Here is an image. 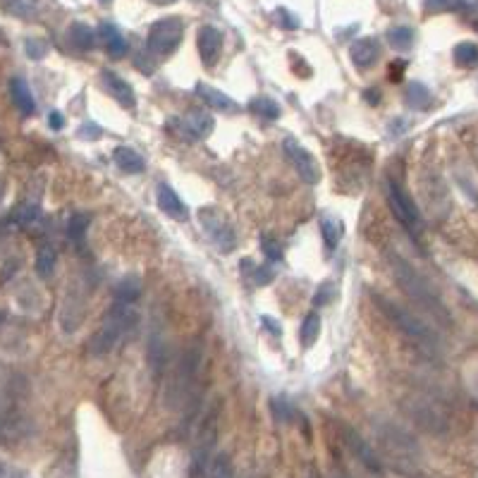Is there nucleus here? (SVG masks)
Wrapping results in <instances>:
<instances>
[{
    "label": "nucleus",
    "instance_id": "19",
    "mask_svg": "<svg viewBox=\"0 0 478 478\" xmlns=\"http://www.w3.org/2000/svg\"><path fill=\"white\" fill-rule=\"evenodd\" d=\"M320 232H323V241L328 246V251L337 249V244L342 241L344 234V222L332 213H323L320 215Z\"/></svg>",
    "mask_w": 478,
    "mask_h": 478
},
{
    "label": "nucleus",
    "instance_id": "1",
    "mask_svg": "<svg viewBox=\"0 0 478 478\" xmlns=\"http://www.w3.org/2000/svg\"><path fill=\"white\" fill-rule=\"evenodd\" d=\"M390 264H392V273H395L399 287H402V290L407 292L418 306H423L425 311H430L440 320L442 318L447 320V311H445V304L440 301V297H438V292L425 283V280L407 264V261L399 259V256H390Z\"/></svg>",
    "mask_w": 478,
    "mask_h": 478
},
{
    "label": "nucleus",
    "instance_id": "11",
    "mask_svg": "<svg viewBox=\"0 0 478 478\" xmlns=\"http://www.w3.org/2000/svg\"><path fill=\"white\" fill-rule=\"evenodd\" d=\"M196 48H199L201 63H204L206 67H213L222 53V31L218 27H213V24L201 27L199 34H196Z\"/></svg>",
    "mask_w": 478,
    "mask_h": 478
},
{
    "label": "nucleus",
    "instance_id": "30",
    "mask_svg": "<svg viewBox=\"0 0 478 478\" xmlns=\"http://www.w3.org/2000/svg\"><path fill=\"white\" fill-rule=\"evenodd\" d=\"M24 50H27V55H29V60H41V58L48 53V43L43 41V38H27L24 41Z\"/></svg>",
    "mask_w": 478,
    "mask_h": 478
},
{
    "label": "nucleus",
    "instance_id": "33",
    "mask_svg": "<svg viewBox=\"0 0 478 478\" xmlns=\"http://www.w3.org/2000/svg\"><path fill=\"white\" fill-rule=\"evenodd\" d=\"M271 409H273L275 421H278V423H287V421H290V418H292V407L285 402V399H273V402H271Z\"/></svg>",
    "mask_w": 478,
    "mask_h": 478
},
{
    "label": "nucleus",
    "instance_id": "40",
    "mask_svg": "<svg viewBox=\"0 0 478 478\" xmlns=\"http://www.w3.org/2000/svg\"><path fill=\"white\" fill-rule=\"evenodd\" d=\"M404 70H407V60H397L395 65H390V80L392 82H402Z\"/></svg>",
    "mask_w": 478,
    "mask_h": 478
},
{
    "label": "nucleus",
    "instance_id": "10",
    "mask_svg": "<svg viewBox=\"0 0 478 478\" xmlns=\"http://www.w3.org/2000/svg\"><path fill=\"white\" fill-rule=\"evenodd\" d=\"M381 53H383V45L378 38H373V36L357 38V41L349 45V60L359 72L371 70L373 65L381 60Z\"/></svg>",
    "mask_w": 478,
    "mask_h": 478
},
{
    "label": "nucleus",
    "instance_id": "36",
    "mask_svg": "<svg viewBox=\"0 0 478 478\" xmlns=\"http://www.w3.org/2000/svg\"><path fill=\"white\" fill-rule=\"evenodd\" d=\"M332 299H335V283H323V285H320L318 294L313 297V306H323V304H328V301H332Z\"/></svg>",
    "mask_w": 478,
    "mask_h": 478
},
{
    "label": "nucleus",
    "instance_id": "31",
    "mask_svg": "<svg viewBox=\"0 0 478 478\" xmlns=\"http://www.w3.org/2000/svg\"><path fill=\"white\" fill-rule=\"evenodd\" d=\"M275 19H278V24L283 29H299V17L294 15V12H290L287 8H278L275 10Z\"/></svg>",
    "mask_w": 478,
    "mask_h": 478
},
{
    "label": "nucleus",
    "instance_id": "21",
    "mask_svg": "<svg viewBox=\"0 0 478 478\" xmlns=\"http://www.w3.org/2000/svg\"><path fill=\"white\" fill-rule=\"evenodd\" d=\"M388 45L390 48L399 50V53H404V50H411L414 48V41H416V31L411 27H404V24H399V27H392L388 34Z\"/></svg>",
    "mask_w": 478,
    "mask_h": 478
},
{
    "label": "nucleus",
    "instance_id": "43",
    "mask_svg": "<svg viewBox=\"0 0 478 478\" xmlns=\"http://www.w3.org/2000/svg\"><path fill=\"white\" fill-rule=\"evenodd\" d=\"M151 3H156V5H173L175 0H151Z\"/></svg>",
    "mask_w": 478,
    "mask_h": 478
},
{
    "label": "nucleus",
    "instance_id": "17",
    "mask_svg": "<svg viewBox=\"0 0 478 478\" xmlns=\"http://www.w3.org/2000/svg\"><path fill=\"white\" fill-rule=\"evenodd\" d=\"M10 94H12V101H15V106H17L19 113H22V115H34L36 103H34V96H31V89H29L27 80H22V77H12Z\"/></svg>",
    "mask_w": 478,
    "mask_h": 478
},
{
    "label": "nucleus",
    "instance_id": "16",
    "mask_svg": "<svg viewBox=\"0 0 478 478\" xmlns=\"http://www.w3.org/2000/svg\"><path fill=\"white\" fill-rule=\"evenodd\" d=\"M113 161H115V165L127 175H136V173H143V170H146L143 156L136 148H129V146H117L113 153Z\"/></svg>",
    "mask_w": 478,
    "mask_h": 478
},
{
    "label": "nucleus",
    "instance_id": "14",
    "mask_svg": "<svg viewBox=\"0 0 478 478\" xmlns=\"http://www.w3.org/2000/svg\"><path fill=\"white\" fill-rule=\"evenodd\" d=\"M96 34L101 36L103 43H106L108 55H113V58H124V55H127L129 43H127V38L122 36V31L117 29L113 22H101V24H98Z\"/></svg>",
    "mask_w": 478,
    "mask_h": 478
},
{
    "label": "nucleus",
    "instance_id": "25",
    "mask_svg": "<svg viewBox=\"0 0 478 478\" xmlns=\"http://www.w3.org/2000/svg\"><path fill=\"white\" fill-rule=\"evenodd\" d=\"M241 266L249 268V271H244V273L249 275V280H251L254 285H259V287H264V285L273 283V280H275V271H273L271 266H264V268H261V266L254 264L251 259H244V261H241Z\"/></svg>",
    "mask_w": 478,
    "mask_h": 478
},
{
    "label": "nucleus",
    "instance_id": "35",
    "mask_svg": "<svg viewBox=\"0 0 478 478\" xmlns=\"http://www.w3.org/2000/svg\"><path fill=\"white\" fill-rule=\"evenodd\" d=\"M227 464H230V462H227V455H218L215 460L211 457V464H208L211 469H208V471H211L213 476H232V469L227 467Z\"/></svg>",
    "mask_w": 478,
    "mask_h": 478
},
{
    "label": "nucleus",
    "instance_id": "44",
    "mask_svg": "<svg viewBox=\"0 0 478 478\" xmlns=\"http://www.w3.org/2000/svg\"><path fill=\"white\" fill-rule=\"evenodd\" d=\"M101 3H113V0H101Z\"/></svg>",
    "mask_w": 478,
    "mask_h": 478
},
{
    "label": "nucleus",
    "instance_id": "13",
    "mask_svg": "<svg viewBox=\"0 0 478 478\" xmlns=\"http://www.w3.org/2000/svg\"><path fill=\"white\" fill-rule=\"evenodd\" d=\"M196 96H199L208 108L218 110V113H239V103L237 101H232V98L227 94H222L220 89L208 87L206 82L196 84Z\"/></svg>",
    "mask_w": 478,
    "mask_h": 478
},
{
    "label": "nucleus",
    "instance_id": "22",
    "mask_svg": "<svg viewBox=\"0 0 478 478\" xmlns=\"http://www.w3.org/2000/svg\"><path fill=\"white\" fill-rule=\"evenodd\" d=\"M141 294V280L136 275H127L122 278L115 287V301H122V304H134Z\"/></svg>",
    "mask_w": 478,
    "mask_h": 478
},
{
    "label": "nucleus",
    "instance_id": "15",
    "mask_svg": "<svg viewBox=\"0 0 478 478\" xmlns=\"http://www.w3.org/2000/svg\"><path fill=\"white\" fill-rule=\"evenodd\" d=\"M156 199H158V208L170 218H178V220H185L187 218V206L182 204L180 194L175 192L170 185H158V192H156Z\"/></svg>",
    "mask_w": 478,
    "mask_h": 478
},
{
    "label": "nucleus",
    "instance_id": "27",
    "mask_svg": "<svg viewBox=\"0 0 478 478\" xmlns=\"http://www.w3.org/2000/svg\"><path fill=\"white\" fill-rule=\"evenodd\" d=\"M455 60L462 67H474L478 60V48L474 41H462L455 45Z\"/></svg>",
    "mask_w": 478,
    "mask_h": 478
},
{
    "label": "nucleus",
    "instance_id": "7",
    "mask_svg": "<svg viewBox=\"0 0 478 478\" xmlns=\"http://www.w3.org/2000/svg\"><path fill=\"white\" fill-rule=\"evenodd\" d=\"M199 220H201V225L206 227V232H208V237L213 239V244L218 246L222 254L232 251L234 230H232L230 222L225 220V215H222L220 211H215V208H201Z\"/></svg>",
    "mask_w": 478,
    "mask_h": 478
},
{
    "label": "nucleus",
    "instance_id": "38",
    "mask_svg": "<svg viewBox=\"0 0 478 478\" xmlns=\"http://www.w3.org/2000/svg\"><path fill=\"white\" fill-rule=\"evenodd\" d=\"M17 222H22V225H29L31 220H36L38 218V206H22V208H17Z\"/></svg>",
    "mask_w": 478,
    "mask_h": 478
},
{
    "label": "nucleus",
    "instance_id": "5",
    "mask_svg": "<svg viewBox=\"0 0 478 478\" xmlns=\"http://www.w3.org/2000/svg\"><path fill=\"white\" fill-rule=\"evenodd\" d=\"M283 148H285L287 161L292 163L294 173H297L304 182H309V185H318L320 182V165H318V161L313 158L311 151L301 146L294 136H287V139L283 141Z\"/></svg>",
    "mask_w": 478,
    "mask_h": 478
},
{
    "label": "nucleus",
    "instance_id": "39",
    "mask_svg": "<svg viewBox=\"0 0 478 478\" xmlns=\"http://www.w3.org/2000/svg\"><path fill=\"white\" fill-rule=\"evenodd\" d=\"M48 124L53 132H60V129H65V124H67V120H65V115L60 113V110H53V113L48 115Z\"/></svg>",
    "mask_w": 478,
    "mask_h": 478
},
{
    "label": "nucleus",
    "instance_id": "18",
    "mask_svg": "<svg viewBox=\"0 0 478 478\" xmlns=\"http://www.w3.org/2000/svg\"><path fill=\"white\" fill-rule=\"evenodd\" d=\"M404 103L411 108V110H425L430 108V103H433V94H430V89L425 87L423 82H407V87H404Z\"/></svg>",
    "mask_w": 478,
    "mask_h": 478
},
{
    "label": "nucleus",
    "instance_id": "2",
    "mask_svg": "<svg viewBox=\"0 0 478 478\" xmlns=\"http://www.w3.org/2000/svg\"><path fill=\"white\" fill-rule=\"evenodd\" d=\"M134 325H136V313L132 311V304H122V301H117L106 316L103 328L91 337L89 352L96 357H103V354H108V352H113L115 347L127 337V332L132 330Z\"/></svg>",
    "mask_w": 478,
    "mask_h": 478
},
{
    "label": "nucleus",
    "instance_id": "9",
    "mask_svg": "<svg viewBox=\"0 0 478 478\" xmlns=\"http://www.w3.org/2000/svg\"><path fill=\"white\" fill-rule=\"evenodd\" d=\"M340 433H342L344 445L352 450V455H354L357 460L364 464V467H369L371 471L381 474V471H383V464H381V460H378V455H376V452H373L371 445L366 442L364 438L359 435L354 428H352V425H340Z\"/></svg>",
    "mask_w": 478,
    "mask_h": 478
},
{
    "label": "nucleus",
    "instance_id": "23",
    "mask_svg": "<svg viewBox=\"0 0 478 478\" xmlns=\"http://www.w3.org/2000/svg\"><path fill=\"white\" fill-rule=\"evenodd\" d=\"M70 41L80 50H91L96 45V31L84 22H75L70 27Z\"/></svg>",
    "mask_w": 478,
    "mask_h": 478
},
{
    "label": "nucleus",
    "instance_id": "20",
    "mask_svg": "<svg viewBox=\"0 0 478 478\" xmlns=\"http://www.w3.org/2000/svg\"><path fill=\"white\" fill-rule=\"evenodd\" d=\"M249 113L261 117V120H278L280 115H283V108H280V103L275 101L271 96H256L249 101Z\"/></svg>",
    "mask_w": 478,
    "mask_h": 478
},
{
    "label": "nucleus",
    "instance_id": "28",
    "mask_svg": "<svg viewBox=\"0 0 478 478\" xmlns=\"http://www.w3.org/2000/svg\"><path fill=\"white\" fill-rule=\"evenodd\" d=\"M91 222V213H75L67 222V234L72 239H82Z\"/></svg>",
    "mask_w": 478,
    "mask_h": 478
},
{
    "label": "nucleus",
    "instance_id": "34",
    "mask_svg": "<svg viewBox=\"0 0 478 478\" xmlns=\"http://www.w3.org/2000/svg\"><path fill=\"white\" fill-rule=\"evenodd\" d=\"M460 0H423V8L430 15H438V12H447L452 8H457Z\"/></svg>",
    "mask_w": 478,
    "mask_h": 478
},
{
    "label": "nucleus",
    "instance_id": "24",
    "mask_svg": "<svg viewBox=\"0 0 478 478\" xmlns=\"http://www.w3.org/2000/svg\"><path fill=\"white\" fill-rule=\"evenodd\" d=\"M55 266H58V251H55V249L53 246H41V249H38V254H36V273H38V278H43V280L53 278Z\"/></svg>",
    "mask_w": 478,
    "mask_h": 478
},
{
    "label": "nucleus",
    "instance_id": "6",
    "mask_svg": "<svg viewBox=\"0 0 478 478\" xmlns=\"http://www.w3.org/2000/svg\"><path fill=\"white\" fill-rule=\"evenodd\" d=\"M388 204L390 211L395 213V218L402 222L409 230H416L421 225V211L414 204V199L409 196V192L404 187H399L395 180H388Z\"/></svg>",
    "mask_w": 478,
    "mask_h": 478
},
{
    "label": "nucleus",
    "instance_id": "3",
    "mask_svg": "<svg viewBox=\"0 0 478 478\" xmlns=\"http://www.w3.org/2000/svg\"><path fill=\"white\" fill-rule=\"evenodd\" d=\"M371 299H373V304L378 306V311H381L383 316L388 318L399 332H404L407 337L416 340V342H421L423 347H433L438 342L435 332L430 330L421 318L414 316L411 311L402 309L399 304H395L392 299L383 297V294H378V292H371Z\"/></svg>",
    "mask_w": 478,
    "mask_h": 478
},
{
    "label": "nucleus",
    "instance_id": "4",
    "mask_svg": "<svg viewBox=\"0 0 478 478\" xmlns=\"http://www.w3.org/2000/svg\"><path fill=\"white\" fill-rule=\"evenodd\" d=\"M185 36V24L180 17H163L148 31V50L153 55L168 58L180 48Z\"/></svg>",
    "mask_w": 478,
    "mask_h": 478
},
{
    "label": "nucleus",
    "instance_id": "29",
    "mask_svg": "<svg viewBox=\"0 0 478 478\" xmlns=\"http://www.w3.org/2000/svg\"><path fill=\"white\" fill-rule=\"evenodd\" d=\"M5 8L17 17H34L36 3L34 0H5Z\"/></svg>",
    "mask_w": 478,
    "mask_h": 478
},
{
    "label": "nucleus",
    "instance_id": "8",
    "mask_svg": "<svg viewBox=\"0 0 478 478\" xmlns=\"http://www.w3.org/2000/svg\"><path fill=\"white\" fill-rule=\"evenodd\" d=\"M170 124H175V129L180 132V136L194 141V139H206V136L213 132L215 120L211 113H206V110L194 108V110H189L185 117H178V120H173Z\"/></svg>",
    "mask_w": 478,
    "mask_h": 478
},
{
    "label": "nucleus",
    "instance_id": "32",
    "mask_svg": "<svg viewBox=\"0 0 478 478\" xmlns=\"http://www.w3.org/2000/svg\"><path fill=\"white\" fill-rule=\"evenodd\" d=\"M261 249H264V254L271 261H280V259H283V246H280L273 237H268V234H264V237H261Z\"/></svg>",
    "mask_w": 478,
    "mask_h": 478
},
{
    "label": "nucleus",
    "instance_id": "26",
    "mask_svg": "<svg viewBox=\"0 0 478 478\" xmlns=\"http://www.w3.org/2000/svg\"><path fill=\"white\" fill-rule=\"evenodd\" d=\"M320 316L318 313H309V316L304 318V323H301V332H299V337H301V344L309 349L311 344H316V340H318V335H320Z\"/></svg>",
    "mask_w": 478,
    "mask_h": 478
},
{
    "label": "nucleus",
    "instance_id": "12",
    "mask_svg": "<svg viewBox=\"0 0 478 478\" xmlns=\"http://www.w3.org/2000/svg\"><path fill=\"white\" fill-rule=\"evenodd\" d=\"M101 80H103V87L110 96L115 98L117 103H120L122 108H134L136 106V96H134V89L132 84H129L124 77H120L117 72L113 70H103L101 72Z\"/></svg>",
    "mask_w": 478,
    "mask_h": 478
},
{
    "label": "nucleus",
    "instance_id": "41",
    "mask_svg": "<svg viewBox=\"0 0 478 478\" xmlns=\"http://www.w3.org/2000/svg\"><path fill=\"white\" fill-rule=\"evenodd\" d=\"M261 320H264V325H266L268 330L273 332L275 337H280V335H283V328H280V323H278V320H275V318H271V316H264Z\"/></svg>",
    "mask_w": 478,
    "mask_h": 478
},
{
    "label": "nucleus",
    "instance_id": "42",
    "mask_svg": "<svg viewBox=\"0 0 478 478\" xmlns=\"http://www.w3.org/2000/svg\"><path fill=\"white\" fill-rule=\"evenodd\" d=\"M378 96H381V94H378L376 89H371V91H366V94H364V98H369L371 106H378Z\"/></svg>",
    "mask_w": 478,
    "mask_h": 478
},
{
    "label": "nucleus",
    "instance_id": "37",
    "mask_svg": "<svg viewBox=\"0 0 478 478\" xmlns=\"http://www.w3.org/2000/svg\"><path fill=\"white\" fill-rule=\"evenodd\" d=\"M103 134V129L98 127V124H94V122H84V124H80V129H77V136H82V139H98V136Z\"/></svg>",
    "mask_w": 478,
    "mask_h": 478
}]
</instances>
